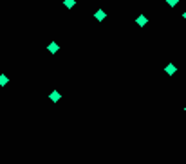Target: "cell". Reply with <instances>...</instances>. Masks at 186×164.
<instances>
[{
  "mask_svg": "<svg viewBox=\"0 0 186 164\" xmlns=\"http://www.w3.org/2000/svg\"><path fill=\"white\" fill-rule=\"evenodd\" d=\"M49 99H51V101H60V99H62V94H60V92H53V94L49 96Z\"/></svg>",
  "mask_w": 186,
  "mask_h": 164,
  "instance_id": "1",
  "label": "cell"
},
{
  "mask_svg": "<svg viewBox=\"0 0 186 164\" xmlns=\"http://www.w3.org/2000/svg\"><path fill=\"white\" fill-rule=\"evenodd\" d=\"M166 74H170V76H172V74H175V70H177V69H175V65H172V63H170V65H166Z\"/></svg>",
  "mask_w": 186,
  "mask_h": 164,
  "instance_id": "2",
  "label": "cell"
},
{
  "mask_svg": "<svg viewBox=\"0 0 186 164\" xmlns=\"http://www.w3.org/2000/svg\"><path fill=\"white\" fill-rule=\"evenodd\" d=\"M58 49H60V47H58V43H54V41H53V43H49V52H53V54H54V52H58Z\"/></svg>",
  "mask_w": 186,
  "mask_h": 164,
  "instance_id": "3",
  "label": "cell"
},
{
  "mask_svg": "<svg viewBox=\"0 0 186 164\" xmlns=\"http://www.w3.org/2000/svg\"><path fill=\"white\" fill-rule=\"evenodd\" d=\"M94 16H96L98 20L101 22V20H103V18H105V13H103V11H101V9H100V11H96V15H94Z\"/></svg>",
  "mask_w": 186,
  "mask_h": 164,
  "instance_id": "4",
  "label": "cell"
},
{
  "mask_svg": "<svg viewBox=\"0 0 186 164\" xmlns=\"http://www.w3.org/2000/svg\"><path fill=\"white\" fill-rule=\"evenodd\" d=\"M136 22H137V25H145V23H146V16H143V15H141V16H139Z\"/></svg>",
  "mask_w": 186,
  "mask_h": 164,
  "instance_id": "5",
  "label": "cell"
},
{
  "mask_svg": "<svg viewBox=\"0 0 186 164\" xmlns=\"http://www.w3.org/2000/svg\"><path fill=\"white\" fill-rule=\"evenodd\" d=\"M63 4H65V7H69V9H71V7H74V4H76V2H74V0H65Z\"/></svg>",
  "mask_w": 186,
  "mask_h": 164,
  "instance_id": "6",
  "label": "cell"
},
{
  "mask_svg": "<svg viewBox=\"0 0 186 164\" xmlns=\"http://www.w3.org/2000/svg\"><path fill=\"white\" fill-rule=\"evenodd\" d=\"M5 83H7V78H5V76H4V74H2V76H0V85H2V87H4V85H5Z\"/></svg>",
  "mask_w": 186,
  "mask_h": 164,
  "instance_id": "7",
  "label": "cell"
},
{
  "mask_svg": "<svg viewBox=\"0 0 186 164\" xmlns=\"http://www.w3.org/2000/svg\"><path fill=\"white\" fill-rule=\"evenodd\" d=\"M166 2H168V4H170L172 7H175V4H177V0H166Z\"/></svg>",
  "mask_w": 186,
  "mask_h": 164,
  "instance_id": "8",
  "label": "cell"
},
{
  "mask_svg": "<svg viewBox=\"0 0 186 164\" xmlns=\"http://www.w3.org/2000/svg\"><path fill=\"white\" fill-rule=\"evenodd\" d=\"M183 16H184V18H186V11H184V15H183Z\"/></svg>",
  "mask_w": 186,
  "mask_h": 164,
  "instance_id": "9",
  "label": "cell"
},
{
  "mask_svg": "<svg viewBox=\"0 0 186 164\" xmlns=\"http://www.w3.org/2000/svg\"><path fill=\"white\" fill-rule=\"evenodd\" d=\"M184 110H186V106H184Z\"/></svg>",
  "mask_w": 186,
  "mask_h": 164,
  "instance_id": "10",
  "label": "cell"
}]
</instances>
